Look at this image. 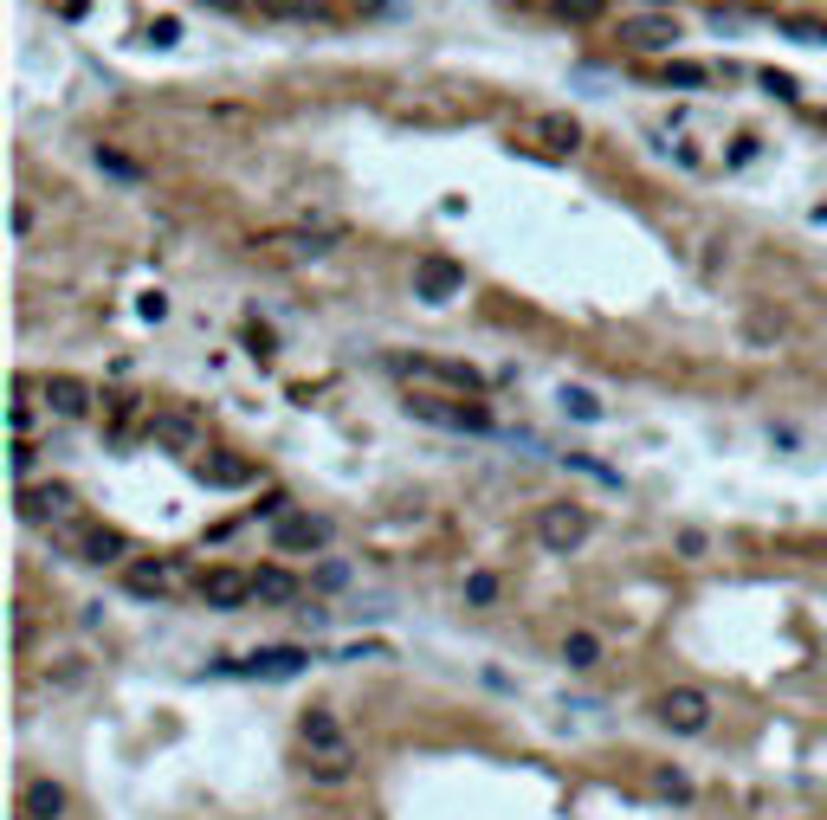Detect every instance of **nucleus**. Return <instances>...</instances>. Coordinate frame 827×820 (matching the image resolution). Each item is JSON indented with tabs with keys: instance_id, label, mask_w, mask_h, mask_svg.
Masks as SVG:
<instances>
[{
	"instance_id": "obj_1",
	"label": "nucleus",
	"mask_w": 827,
	"mask_h": 820,
	"mask_svg": "<svg viewBox=\"0 0 827 820\" xmlns=\"http://www.w3.org/2000/svg\"><path fill=\"white\" fill-rule=\"evenodd\" d=\"M673 737H704L711 730V698L698 691V684H673L666 698H660V711H653Z\"/></svg>"
},
{
	"instance_id": "obj_2",
	"label": "nucleus",
	"mask_w": 827,
	"mask_h": 820,
	"mask_svg": "<svg viewBox=\"0 0 827 820\" xmlns=\"http://www.w3.org/2000/svg\"><path fill=\"white\" fill-rule=\"evenodd\" d=\"M582 537H589V511L582 504H544L537 511V543L550 549V555H569Z\"/></svg>"
},
{
	"instance_id": "obj_3",
	"label": "nucleus",
	"mask_w": 827,
	"mask_h": 820,
	"mask_svg": "<svg viewBox=\"0 0 827 820\" xmlns=\"http://www.w3.org/2000/svg\"><path fill=\"white\" fill-rule=\"evenodd\" d=\"M71 511H78V491L71 484H20V517L26 524H66Z\"/></svg>"
},
{
	"instance_id": "obj_4",
	"label": "nucleus",
	"mask_w": 827,
	"mask_h": 820,
	"mask_svg": "<svg viewBox=\"0 0 827 820\" xmlns=\"http://www.w3.org/2000/svg\"><path fill=\"white\" fill-rule=\"evenodd\" d=\"M459 284H466V266L446 259V253H427V259L414 266V297H427V304H446Z\"/></svg>"
},
{
	"instance_id": "obj_5",
	"label": "nucleus",
	"mask_w": 827,
	"mask_h": 820,
	"mask_svg": "<svg viewBox=\"0 0 827 820\" xmlns=\"http://www.w3.org/2000/svg\"><path fill=\"white\" fill-rule=\"evenodd\" d=\"M195 588H201L207 608H220V614H226V608H246V601H253V575H246V569H226V562H213V569H207Z\"/></svg>"
},
{
	"instance_id": "obj_6",
	"label": "nucleus",
	"mask_w": 827,
	"mask_h": 820,
	"mask_svg": "<svg viewBox=\"0 0 827 820\" xmlns=\"http://www.w3.org/2000/svg\"><path fill=\"white\" fill-rule=\"evenodd\" d=\"M414 420H433V426H453V433H491L485 408H459V401H433V395H414L408 401Z\"/></svg>"
},
{
	"instance_id": "obj_7",
	"label": "nucleus",
	"mask_w": 827,
	"mask_h": 820,
	"mask_svg": "<svg viewBox=\"0 0 827 820\" xmlns=\"http://www.w3.org/2000/svg\"><path fill=\"white\" fill-rule=\"evenodd\" d=\"M673 39H679V26H673L666 13H640V20H620V46H633V52H673Z\"/></svg>"
},
{
	"instance_id": "obj_8",
	"label": "nucleus",
	"mask_w": 827,
	"mask_h": 820,
	"mask_svg": "<svg viewBox=\"0 0 827 820\" xmlns=\"http://www.w3.org/2000/svg\"><path fill=\"white\" fill-rule=\"evenodd\" d=\"M272 543L278 549H324V543H330V524H324V517H311V511H291V517L272 530Z\"/></svg>"
},
{
	"instance_id": "obj_9",
	"label": "nucleus",
	"mask_w": 827,
	"mask_h": 820,
	"mask_svg": "<svg viewBox=\"0 0 827 820\" xmlns=\"http://www.w3.org/2000/svg\"><path fill=\"white\" fill-rule=\"evenodd\" d=\"M304 666H311L304 646H272V653H253L240 672H253V679H291V672H304Z\"/></svg>"
},
{
	"instance_id": "obj_10",
	"label": "nucleus",
	"mask_w": 827,
	"mask_h": 820,
	"mask_svg": "<svg viewBox=\"0 0 827 820\" xmlns=\"http://www.w3.org/2000/svg\"><path fill=\"white\" fill-rule=\"evenodd\" d=\"M20 820H66V788L59 782H26L20 788Z\"/></svg>"
},
{
	"instance_id": "obj_11",
	"label": "nucleus",
	"mask_w": 827,
	"mask_h": 820,
	"mask_svg": "<svg viewBox=\"0 0 827 820\" xmlns=\"http://www.w3.org/2000/svg\"><path fill=\"white\" fill-rule=\"evenodd\" d=\"M149 440L168 446V453H195V446H201L195 420H182V413H149Z\"/></svg>"
},
{
	"instance_id": "obj_12",
	"label": "nucleus",
	"mask_w": 827,
	"mask_h": 820,
	"mask_svg": "<svg viewBox=\"0 0 827 820\" xmlns=\"http://www.w3.org/2000/svg\"><path fill=\"white\" fill-rule=\"evenodd\" d=\"M253 601H266V608H278V601H298V575H291V569H278V562L253 569Z\"/></svg>"
},
{
	"instance_id": "obj_13",
	"label": "nucleus",
	"mask_w": 827,
	"mask_h": 820,
	"mask_svg": "<svg viewBox=\"0 0 827 820\" xmlns=\"http://www.w3.org/2000/svg\"><path fill=\"white\" fill-rule=\"evenodd\" d=\"M46 408L66 413V420H78V413L91 408V388H84L78 375H53V382H46Z\"/></svg>"
},
{
	"instance_id": "obj_14",
	"label": "nucleus",
	"mask_w": 827,
	"mask_h": 820,
	"mask_svg": "<svg viewBox=\"0 0 827 820\" xmlns=\"http://www.w3.org/2000/svg\"><path fill=\"white\" fill-rule=\"evenodd\" d=\"M562 659H569L575 672H589V666H602V640H595L589 626H575V633L562 640Z\"/></svg>"
},
{
	"instance_id": "obj_15",
	"label": "nucleus",
	"mask_w": 827,
	"mask_h": 820,
	"mask_svg": "<svg viewBox=\"0 0 827 820\" xmlns=\"http://www.w3.org/2000/svg\"><path fill=\"white\" fill-rule=\"evenodd\" d=\"M97 168H104L110 181H130V188H137V181H142V168H137V162H130V155H117L110 142H97Z\"/></svg>"
},
{
	"instance_id": "obj_16",
	"label": "nucleus",
	"mask_w": 827,
	"mask_h": 820,
	"mask_svg": "<svg viewBox=\"0 0 827 820\" xmlns=\"http://www.w3.org/2000/svg\"><path fill=\"white\" fill-rule=\"evenodd\" d=\"M201 472H207V484H253V466H246V459H226V453L207 459Z\"/></svg>"
},
{
	"instance_id": "obj_17",
	"label": "nucleus",
	"mask_w": 827,
	"mask_h": 820,
	"mask_svg": "<svg viewBox=\"0 0 827 820\" xmlns=\"http://www.w3.org/2000/svg\"><path fill=\"white\" fill-rule=\"evenodd\" d=\"M130 595H168V569L162 562H137L130 569Z\"/></svg>"
},
{
	"instance_id": "obj_18",
	"label": "nucleus",
	"mask_w": 827,
	"mask_h": 820,
	"mask_svg": "<svg viewBox=\"0 0 827 820\" xmlns=\"http://www.w3.org/2000/svg\"><path fill=\"white\" fill-rule=\"evenodd\" d=\"M491 601H498V575L491 569H473L466 575V608H491Z\"/></svg>"
},
{
	"instance_id": "obj_19",
	"label": "nucleus",
	"mask_w": 827,
	"mask_h": 820,
	"mask_svg": "<svg viewBox=\"0 0 827 820\" xmlns=\"http://www.w3.org/2000/svg\"><path fill=\"white\" fill-rule=\"evenodd\" d=\"M272 20H324V7L317 0H259Z\"/></svg>"
},
{
	"instance_id": "obj_20",
	"label": "nucleus",
	"mask_w": 827,
	"mask_h": 820,
	"mask_svg": "<svg viewBox=\"0 0 827 820\" xmlns=\"http://www.w3.org/2000/svg\"><path fill=\"white\" fill-rule=\"evenodd\" d=\"M544 137H550L556 149H575V142H582V124L562 117V110H550V117H544Z\"/></svg>"
},
{
	"instance_id": "obj_21",
	"label": "nucleus",
	"mask_w": 827,
	"mask_h": 820,
	"mask_svg": "<svg viewBox=\"0 0 827 820\" xmlns=\"http://www.w3.org/2000/svg\"><path fill=\"white\" fill-rule=\"evenodd\" d=\"M556 401H562V413H575V420H602V401H595L589 388H562Z\"/></svg>"
},
{
	"instance_id": "obj_22",
	"label": "nucleus",
	"mask_w": 827,
	"mask_h": 820,
	"mask_svg": "<svg viewBox=\"0 0 827 820\" xmlns=\"http://www.w3.org/2000/svg\"><path fill=\"white\" fill-rule=\"evenodd\" d=\"M556 13H562V20H575V26H589V20H602V13H608V0H556Z\"/></svg>"
},
{
	"instance_id": "obj_23",
	"label": "nucleus",
	"mask_w": 827,
	"mask_h": 820,
	"mask_svg": "<svg viewBox=\"0 0 827 820\" xmlns=\"http://www.w3.org/2000/svg\"><path fill=\"white\" fill-rule=\"evenodd\" d=\"M704 78H711V71H704V66H691V59H673V66H666V84H679V91H698Z\"/></svg>"
},
{
	"instance_id": "obj_24",
	"label": "nucleus",
	"mask_w": 827,
	"mask_h": 820,
	"mask_svg": "<svg viewBox=\"0 0 827 820\" xmlns=\"http://www.w3.org/2000/svg\"><path fill=\"white\" fill-rule=\"evenodd\" d=\"M782 33H795L802 46H827V26H822V20H782Z\"/></svg>"
},
{
	"instance_id": "obj_25",
	"label": "nucleus",
	"mask_w": 827,
	"mask_h": 820,
	"mask_svg": "<svg viewBox=\"0 0 827 820\" xmlns=\"http://www.w3.org/2000/svg\"><path fill=\"white\" fill-rule=\"evenodd\" d=\"M711 33H744V13L737 7H711Z\"/></svg>"
},
{
	"instance_id": "obj_26",
	"label": "nucleus",
	"mask_w": 827,
	"mask_h": 820,
	"mask_svg": "<svg viewBox=\"0 0 827 820\" xmlns=\"http://www.w3.org/2000/svg\"><path fill=\"white\" fill-rule=\"evenodd\" d=\"M149 39H155V46H175V39H182V20H168V13H162V20L149 26Z\"/></svg>"
},
{
	"instance_id": "obj_27",
	"label": "nucleus",
	"mask_w": 827,
	"mask_h": 820,
	"mask_svg": "<svg viewBox=\"0 0 827 820\" xmlns=\"http://www.w3.org/2000/svg\"><path fill=\"white\" fill-rule=\"evenodd\" d=\"M762 91H769V97H795V78H789V71H762Z\"/></svg>"
},
{
	"instance_id": "obj_28",
	"label": "nucleus",
	"mask_w": 827,
	"mask_h": 820,
	"mask_svg": "<svg viewBox=\"0 0 827 820\" xmlns=\"http://www.w3.org/2000/svg\"><path fill=\"white\" fill-rule=\"evenodd\" d=\"M137 311L149 317V324H162V317H168V297H162V291H149V297L137 304Z\"/></svg>"
},
{
	"instance_id": "obj_29",
	"label": "nucleus",
	"mask_w": 827,
	"mask_h": 820,
	"mask_svg": "<svg viewBox=\"0 0 827 820\" xmlns=\"http://www.w3.org/2000/svg\"><path fill=\"white\" fill-rule=\"evenodd\" d=\"M343 582H349L343 562H324V569H317V588H343Z\"/></svg>"
},
{
	"instance_id": "obj_30",
	"label": "nucleus",
	"mask_w": 827,
	"mask_h": 820,
	"mask_svg": "<svg viewBox=\"0 0 827 820\" xmlns=\"http://www.w3.org/2000/svg\"><path fill=\"white\" fill-rule=\"evenodd\" d=\"M13 472H20V479L33 472V446H26V440H13Z\"/></svg>"
},
{
	"instance_id": "obj_31",
	"label": "nucleus",
	"mask_w": 827,
	"mask_h": 820,
	"mask_svg": "<svg viewBox=\"0 0 827 820\" xmlns=\"http://www.w3.org/2000/svg\"><path fill=\"white\" fill-rule=\"evenodd\" d=\"M679 555H704V530H679Z\"/></svg>"
},
{
	"instance_id": "obj_32",
	"label": "nucleus",
	"mask_w": 827,
	"mask_h": 820,
	"mask_svg": "<svg viewBox=\"0 0 827 820\" xmlns=\"http://www.w3.org/2000/svg\"><path fill=\"white\" fill-rule=\"evenodd\" d=\"M7 426H13V433H20V440H26V426H33V408H26V401H20V408L7 413Z\"/></svg>"
},
{
	"instance_id": "obj_33",
	"label": "nucleus",
	"mask_w": 827,
	"mask_h": 820,
	"mask_svg": "<svg viewBox=\"0 0 827 820\" xmlns=\"http://www.w3.org/2000/svg\"><path fill=\"white\" fill-rule=\"evenodd\" d=\"M213 7H226V13H233V7H240V0H213Z\"/></svg>"
}]
</instances>
